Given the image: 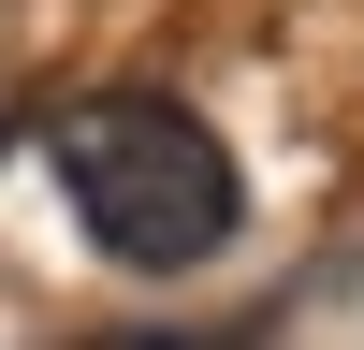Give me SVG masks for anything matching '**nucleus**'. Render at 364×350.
<instances>
[{"mask_svg":"<svg viewBox=\"0 0 364 350\" xmlns=\"http://www.w3.org/2000/svg\"><path fill=\"white\" fill-rule=\"evenodd\" d=\"M58 190H73L87 248L132 262V277H190L204 248H233V204H248L219 132L161 88H102V102L58 117Z\"/></svg>","mask_w":364,"mask_h":350,"instance_id":"obj_1","label":"nucleus"}]
</instances>
